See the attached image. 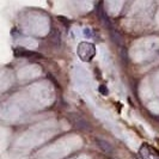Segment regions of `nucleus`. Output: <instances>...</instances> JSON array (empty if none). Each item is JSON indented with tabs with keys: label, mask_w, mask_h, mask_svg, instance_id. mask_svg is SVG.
I'll list each match as a JSON object with an SVG mask.
<instances>
[{
	"label": "nucleus",
	"mask_w": 159,
	"mask_h": 159,
	"mask_svg": "<svg viewBox=\"0 0 159 159\" xmlns=\"http://www.w3.org/2000/svg\"><path fill=\"white\" fill-rule=\"evenodd\" d=\"M95 141H96V143H97V146H98L103 152H105V153H112L114 148H112V146L108 143L107 140L101 139V138H95Z\"/></svg>",
	"instance_id": "obj_2"
},
{
	"label": "nucleus",
	"mask_w": 159,
	"mask_h": 159,
	"mask_svg": "<svg viewBox=\"0 0 159 159\" xmlns=\"http://www.w3.org/2000/svg\"><path fill=\"white\" fill-rule=\"evenodd\" d=\"M111 37H112V40H114V42H116L119 46H121L122 44V40H121V36H120L117 32L115 31V34H114V31L111 30Z\"/></svg>",
	"instance_id": "obj_4"
},
{
	"label": "nucleus",
	"mask_w": 159,
	"mask_h": 159,
	"mask_svg": "<svg viewBox=\"0 0 159 159\" xmlns=\"http://www.w3.org/2000/svg\"><path fill=\"white\" fill-rule=\"evenodd\" d=\"M70 119H71L72 123L78 128V129H80V130H90L91 129L90 123L85 119H83L80 115H78V114H74V112L71 114L70 115Z\"/></svg>",
	"instance_id": "obj_1"
},
{
	"label": "nucleus",
	"mask_w": 159,
	"mask_h": 159,
	"mask_svg": "<svg viewBox=\"0 0 159 159\" xmlns=\"http://www.w3.org/2000/svg\"><path fill=\"white\" fill-rule=\"evenodd\" d=\"M97 12H98V16L101 17V19H102V22H103L109 29H110V31L112 30V26L111 24H110V20H109V18L107 16V13H105V11L103 10V5L102 4H99L98 5V10H97Z\"/></svg>",
	"instance_id": "obj_3"
}]
</instances>
